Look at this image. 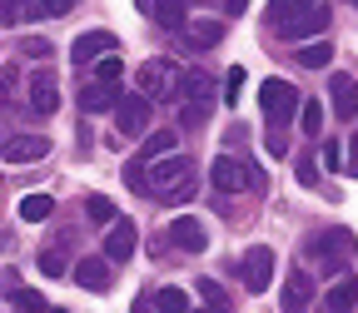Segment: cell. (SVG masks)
Listing matches in <instances>:
<instances>
[{
	"instance_id": "20",
	"label": "cell",
	"mask_w": 358,
	"mask_h": 313,
	"mask_svg": "<svg viewBox=\"0 0 358 313\" xmlns=\"http://www.w3.org/2000/svg\"><path fill=\"white\" fill-rule=\"evenodd\" d=\"M358 303V284L353 279H338V284H329V293H324V308H334V313H348Z\"/></svg>"
},
{
	"instance_id": "11",
	"label": "cell",
	"mask_w": 358,
	"mask_h": 313,
	"mask_svg": "<svg viewBox=\"0 0 358 313\" xmlns=\"http://www.w3.org/2000/svg\"><path fill=\"white\" fill-rule=\"evenodd\" d=\"M55 105H60V80H55V70H35V75H30V110H35V115H55Z\"/></svg>"
},
{
	"instance_id": "7",
	"label": "cell",
	"mask_w": 358,
	"mask_h": 313,
	"mask_svg": "<svg viewBox=\"0 0 358 313\" xmlns=\"http://www.w3.org/2000/svg\"><path fill=\"white\" fill-rule=\"evenodd\" d=\"M313 254H324V268L329 274H343V263L353 254V234L348 229H324L319 239H313Z\"/></svg>"
},
{
	"instance_id": "3",
	"label": "cell",
	"mask_w": 358,
	"mask_h": 313,
	"mask_svg": "<svg viewBox=\"0 0 358 313\" xmlns=\"http://www.w3.org/2000/svg\"><path fill=\"white\" fill-rule=\"evenodd\" d=\"M174 80H179V65H174L169 55H155V60L140 65L134 89H140V95H150V100H164V105H169V85H174Z\"/></svg>"
},
{
	"instance_id": "33",
	"label": "cell",
	"mask_w": 358,
	"mask_h": 313,
	"mask_svg": "<svg viewBox=\"0 0 358 313\" xmlns=\"http://www.w3.org/2000/svg\"><path fill=\"white\" fill-rule=\"evenodd\" d=\"M239 89H244V65H234L224 75V105H239Z\"/></svg>"
},
{
	"instance_id": "18",
	"label": "cell",
	"mask_w": 358,
	"mask_h": 313,
	"mask_svg": "<svg viewBox=\"0 0 358 313\" xmlns=\"http://www.w3.org/2000/svg\"><path fill=\"white\" fill-rule=\"evenodd\" d=\"M284 313H299V308H308L313 303V284H308V274H303V268H294V274H289V284H284Z\"/></svg>"
},
{
	"instance_id": "1",
	"label": "cell",
	"mask_w": 358,
	"mask_h": 313,
	"mask_svg": "<svg viewBox=\"0 0 358 313\" xmlns=\"http://www.w3.org/2000/svg\"><path fill=\"white\" fill-rule=\"evenodd\" d=\"M268 20H274L284 35H294V40H313V35L329 30V6H319V0H294V10L289 6H274Z\"/></svg>"
},
{
	"instance_id": "4",
	"label": "cell",
	"mask_w": 358,
	"mask_h": 313,
	"mask_svg": "<svg viewBox=\"0 0 358 313\" xmlns=\"http://www.w3.org/2000/svg\"><path fill=\"white\" fill-rule=\"evenodd\" d=\"M259 105H264V115H268V124H289L294 119V110H299V95H294V85H284V80H264L259 85Z\"/></svg>"
},
{
	"instance_id": "37",
	"label": "cell",
	"mask_w": 358,
	"mask_h": 313,
	"mask_svg": "<svg viewBox=\"0 0 358 313\" xmlns=\"http://www.w3.org/2000/svg\"><path fill=\"white\" fill-rule=\"evenodd\" d=\"M299 174H303V184H308V189L319 184V169H313V159H299Z\"/></svg>"
},
{
	"instance_id": "10",
	"label": "cell",
	"mask_w": 358,
	"mask_h": 313,
	"mask_svg": "<svg viewBox=\"0 0 358 313\" xmlns=\"http://www.w3.org/2000/svg\"><path fill=\"white\" fill-rule=\"evenodd\" d=\"M45 154H50V140H45V134H20V140L0 145V159H6V164H35Z\"/></svg>"
},
{
	"instance_id": "30",
	"label": "cell",
	"mask_w": 358,
	"mask_h": 313,
	"mask_svg": "<svg viewBox=\"0 0 358 313\" xmlns=\"http://www.w3.org/2000/svg\"><path fill=\"white\" fill-rule=\"evenodd\" d=\"M120 75H124V60L110 50V55H100V65H95V80H110V85H120Z\"/></svg>"
},
{
	"instance_id": "9",
	"label": "cell",
	"mask_w": 358,
	"mask_h": 313,
	"mask_svg": "<svg viewBox=\"0 0 358 313\" xmlns=\"http://www.w3.org/2000/svg\"><path fill=\"white\" fill-rule=\"evenodd\" d=\"M169 239L185 249V254H204V249H209V229H204V219H189V214L169 219Z\"/></svg>"
},
{
	"instance_id": "8",
	"label": "cell",
	"mask_w": 358,
	"mask_h": 313,
	"mask_svg": "<svg viewBox=\"0 0 358 313\" xmlns=\"http://www.w3.org/2000/svg\"><path fill=\"white\" fill-rule=\"evenodd\" d=\"M134 244H140L134 219H115L110 234H105V259H110V263H124V259H134Z\"/></svg>"
},
{
	"instance_id": "5",
	"label": "cell",
	"mask_w": 358,
	"mask_h": 313,
	"mask_svg": "<svg viewBox=\"0 0 358 313\" xmlns=\"http://www.w3.org/2000/svg\"><path fill=\"white\" fill-rule=\"evenodd\" d=\"M150 129V95H129L115 105V134L120 140H134V134Z\"/></svg>"
},
{
	"instance_id": "29",
	"label": "cell",
	"mask_w": 358,
	"mask_h": 313,
	"mask_svg": "<svg viewBox=\"0 0 358 313\" xmlns=\"http://www.w3.org/2000/svg\"><path fill=\"white\" fill-rule=\"evenodd\" d=\"M85 214L95 219V224H115V204H110L105 194H90V199H85Z\"/></svg>"
},
{
	"instance_id": "21",
	"label": "cell",
	"mask_w": 358,
	"mask_h": 313,
	"mask_svg": "<svg viewBox=\"0 0 358 313\" xmlns=\"http://www.w3.org/2000/svg\"><path fill=\"white\" fill-rule=\"evenodd\" d=\"M303 70H324L329 60H334V45L329 40H308V45H299V55H294Z\"/></svg>"
},
{
	"instance_id": "35",
	"label": "cell",
	"mask_w": 358,
	"mask_h": 313,
	"mask_svg": "<svg viewBox=\"0 0 358 313\" xmlns=\"http://www.w3.org/2000/svg\"><path fill=\"white\" fill-rule=\"evenodd\" d=\"M324 169H329V174H338V169H343V145H338V140H329V145H324Z\"/></svg>"
},
{
	"instance_id": "36",
	"label": "cell",
	"mask_w": 358,
	"mask_h": 313,
	"mask_svg": "<svg viewBox=\"0 0 358 313\" xmlns=\"http://www.w3.org/2000/svg\"><path fill=\"white\" fill-rule=\"evenodd\" d=\"M268 154H274V159H284L289 154V140H284V134L274 129V134H268Z\"/></svg>"
},
{
	"instance_id": "19",
	"label": "cell",
	"mask_w": 358,
	"mask_h": 313,
	"mask_svg": "<svg viewBox=\"0 0 358 313\" xmlns=\"http://www.w3.org/2000/svg\"><path fill=\"white\" fill-rule=\"evenodd\" d=\"M0 20H6V25L45 20V0H0Z\"/></svg>"
},
{
	"instance_id": "2",
	"label": "cell",
	"mask_w": 358,
	"mask_h": 313,
	"mask_svg": "<svg viewBox=\"0 0 358 313\" xmlns=\"http://www.w3.org/2000/svg\"><path fill=\"white\" fill-rule=\"evenodd\" d=\"M209 174H214V189H224V194H244V189H259L264 184V169L259 164H239L229 154H219Z\"/></svg>"
},
{
	"instance_id": "14",
	"label": "cell",
	"mask_w": 358,
	"mask_h": 313,
	"mask_svg": "<svg viewBox=\"0 0 358 313\" xmlns=\"http://www.w3.org/2000/svg\"><path fill=\"white\" fill-rule=\"evenodd\" d=\"M115 45H120V40H115L110 30H85V35L70 45V60H75V65H90L95 55H110Z\"/></svg>"
},
{
	"instance_id": "15",
	"label": "cell",
	"mask_w": 358,
	"mask_h": 313,
	"mask_svg": "<svg viewBox=\"0 0 358 313\" xmlns=\"http://www.w3.org/2000/svg\"><path fill=\"white\" fill-rule=\"evenodd\" d=\"M115 105H120V89H115L110 80L80 85V110H85V115H105V110H115Z\"/></svg>"
},
{
	"instance_id": "24",
	"label": "cell",
	"mask_w": 358,
	"mask_h": 313,
	"mask_svg": "<svg viewBox=\"0 0 358 313\" xmlns=\"http://www.w3.org/2000/svg\"><path fill=\"white\" fill-rule=\"evenodd\" d=\"M299 129L308 134V140H319V129H324V105L319 100H303L299 105Z\"/></svg>"
},
{
	"instance_id": "40",
	"label": "cell",
	"mask_w": 358,
	"mask_h": 313,
	"mask_svg": "<svg viewBox=\"0 0 358 313\" xmlns=\"http://www.w3.org/2000/svg\"><path fill=\"white\" fill-rule=\"evenodd\" d=\"M6 95H10V80L0 75V110H6Z\"/></svg>"
},
{
	"instance_id": "23",
	"label": "cell",
	"mask_w": 358,
	"mask_h": 313,
	"mask_svg": "<svg viewBox=\"0 0 358 313\" xmlns=\"http://www.w3.org/2000/svg\"><path fill=\"white\" fill-rule=\"evenodd\" d=\"M50 214H55V199H50V194H25V199H20V219H25V224H45Z\"/></svg>"
},
{
	"instance_id": "26",
	"label": "cell",
	"mask_w": 358,
	"mask_h": 313,
	"mask_svg": "<svg viewBox=\"0 0 358 313\" xmlns=\"http://www.w3.org/2000/svg\"><path fill=\"white\" fill-rule=\"evenodd\" d=\"M169 150H174V129H155L145 140V150H140V159H164Z\"/></svg>"
},
{
	"instance_id": "28",
	"label": "cell",
	"mask_w": 358,
	"mask_h": 313,
	"mask_svg": "<svg viewBox=\"0 0 358 313\" xmlns=\"http://www.w3.org/2000/svg\"><path fill=\"white\" fill-rule=\"evenodd\" d=\"M140 308H164V313H179V308H189V298L179 293V289H159L155 298H145Z\"/></svg>"
},
{
	"instance_id": "39",
	"label": "cell",
	"mask_w": 358,
	"mask_h": 313,
	"mask_svg": "<svg viewBox=\"0 0 358 313\" xmlns=\"http://www.w3.org/2000/svg\"><path fill=\"white\" fill-rule=\"evenodd\" d=\"M244 6H249V0H224V10H229V15H239Z\"/></svg>"
},
{
	"instance_id": "41",
	"label": "cell",
	"mask_w": 358,
	"mask_h": 313,
	"mask_svg": "<svg viewBox=\"0 0 358 313\" xmlns=\"http://www.w3.org/2000/svg\"><path fill=\"white\" fill-rule=\"evenodd\" d=\"M348 169H353V174H358V140H353V164H348Z\"/></svg>"
},
{
	"instance_id": "13",
	"label": "cell",
	"mask_w": 358,
	"mask_h": 313,
	"mask_svg": "<svg viewBox=\"0 0 358 313\" xmlns=\"http://www.w3.org/2000/svg\"><path fill=\"white\" fill-rule=\"evenodd\" d=\"M199 95H214V80L204 70H179V80L169 85V105H185V100H199Z\"/></svg>"
},
{
	"instance_id": "6",
	"label": "cell",
	"mask_w": 358,
	"mask_h": 313,
	"mask_svg": "<svg viewBox=\"0 0 358 313\" xmlns=\"http://www.w3.org/2000/svg\"><path fill=\"white\" fill-rule=\"evenodd\" d=\"M239 279H244V289L249 293H264L268 289V279H274V249H249L244 254V263H239Z\"/></svg>"
},
{
	"instance_id": "31",
	"label": "cell",
	"mask_w": 358,
	"mask_h": 313,
	"mask_svg": "<svg viewBox=\"0 0 358 313\" xmlns=\"http://www.w3.org/2000/svg\"><path fill=\"white\" fill-rule=\"evenodd\" d=\"M40 274H45V279H60V274H65V254H60V249H45V254H40Z\"/></svg>"
},
{
	"instance_id": "22",
	"label": "cell",
	"mask_w": 358,
	"mask_h": 313,
	"mask_svg": "<svg viewBox=\"0 0 358 313\" xmlns=\"http://www.w3.org/2000/svg\"><path fill=\"white\" fill-rule=\"evenodd\" d=\"M209 110H214V95H199V100H185V105H179V129H199V124L209 119Z\"/></svg>"
},
{
	"instance_id": "12",
	"label": "cell",
	"mask_w": 358,
	"mask_h": 313,
	"mask_svg": "<svg viewBox=\"0 0 358 313\" xmlns=\"http://www.w3.org/2000/svg\"><path fill=\"white\" fill-rule=\"evenodd\" d=\"M75 284H80V289H90V293H105V289L115 284L110 259H105V254H100V259H80V263H75Z\"/></svg>"
},
{
	"instance_id": "16",
	"label": "cell",
	"mask_w": 358,
	"mask_h": 313,
	"mask_svg": "<svg viewBox=\"0 0 358 313\" xmlns=\"http://www.w3.org/2000/svg\"><path fill=\"white\" fill-rule=\"evenodd\" d=\"M329 100H334V115L338 119H358V80L353 75H334Z\"/></svg>"
},
{
	"instance_id": "42",
	"label": "cell",
	"mask_w": 358,
	"mask_h": 313,
	"mask_svg": "<svg viewBox=\"0 0 358 313\" xmlns=\"http://www.w3.org/2000/svg\"><path fill=\"white\" fill-rule=\"evenodd\" d=\"M274 6H284V0H274Z\"/></svg>"
},
{
	"instance_id": "25",
	"label": "cell",
	"mask_w": 358,
	"mask_h": 313,
	"mask_svg": "<svg viewBox=\"0 0 358 313\" xmlns=\"http://www.w3.org/2000/svg\"><path fill=\"white\" fill-rule=\"evenodd\" d=\"M15 55H25V60H50V55H55V45H50V40H40V35H25V40H15Z\"/></svg>"
},
{
	"instance_id": "34",
	"label": "cell",
	"mask_w": 358,
	"mask_h": 313,
	"mask_svg": "<svg viewBox=\"0 0 358 313\" xmlns=\"http://www.w3.org/2000/svg\"><path fill=\"white\" fill-rule=\"evenodd\" d=\"M10 303H15V308H25V313H45V308H50L35 289H15V298H10Z\"/></svg>"
},
{
	"instance_id": "17",
	"label": "cell",
	"mask_w": 358,
	"mask_h": 313,
	"mask_svg": "<svg viewBox=\"0 0 358 313\" xmlns=\"http://www.w3.org/2000/svg\"><path fill=\"white\" fill-rule=\"evenodd\" d=\"M179 40H185L189 50H209V45L224 40V25L219 20H185V25H179Z\"/></svg>"
},
{
	"instance_id": "38",
	"label": "cell",
	"mask_w": 358,
	"mask_h": 313,
	"mask_svg": "<svg viewBox=\"0 0 358 313\" xmlns=\"http://www.w3.org/2000/svg\"><path fill=\"white\" fill-rule=\"evenodd\" d=\"M75 6V0H45V15H65Z\"/></svg>"
},
{
	"instance_id": "27",
	"label": "cell",
	"mask_w": 358,
	"mask_h": 313,
	"mask_svg": "<svg viewBox=\"0 0 358 313\" xmlns=\"http://www.w3.org/2000/svg\"><path fill=\"white\" fill-rule=\"evenodd\" d=\"M155 15H159V25H169V30H179L189 15H185V0H155Z\"/></svg>"
},
{
	"instance_id": "32",
	"label": "cell",
	"mask_w": 358,
	"mask_h": 313,
	"mask_svg": "<svg viewBox=\"0 0 358 313\" xmlns=\"http://www.w3.org/2000/svg\"><path fill=\"white\" fill-rule=\"evenodd\" d=\"M199 298H204L209 308H229V293H224L214 279H199Z\"/></svg>"
}]
</instances>
